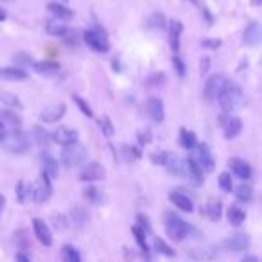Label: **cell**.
<instances>
[{
  "instance_id": "cb8c5ba5",
  "label": "cell",
  "mask_w": 262,
  "mask_h": 262,
  "mask_svg": "<svg viewBox=\"0 0 262 262\" xmlns=\"http://www.w3.org/2000/svg\"><path fill=\"white\" fill-rule=\"evenodd\" d=\"M169 198H171L172 205H176V207H178L180 210H183V212H192L194 205H192V201H190L189 196H185V194H182V192H172Z\"/></svg>"
},
{
  "instance_id": "603a6c76",
  "label": "cell",
  "mask_w": 262,
  "mask_h": 262,
  "mask_svg": "<svg viewBox=\"0 0 262 262\" xmlns=\"http://www.w3.org/2000/svg\"><path fill=\"white\" fill-rule=\"evenodd\" d=\"M0 77L9 81H24L27 79V72L18 67H8V69H0Z\"/></svg>"
},
{
  "instance_id": "83f0119b",
  "label": "cell",
  "mask_w": 262,
  "mask_h": 262,
  "mask_svg": "<svg viewBox=\"0 0 262 262\" xmlns=\"http://www.w3.org/2000/svg\"><path fill=\"white\" fill-rule=\"evenodd\" d=\"M180 144H182L185 149H194L196 147V135L189 129H182L180 131Z\"/></svg>"
},
{
  "instance_id": "277c9868",
  "label": "cell",
  "mask_w": 262,
  "mask_h": 262,
  "mask_svg": "<svg viewBox=\"0 0 262 262\" xmlns=\"http://www.w3.org/2000/svg\"><path fill=\"white\" fill-rule=\"evenodd\" d=\"M2 146L6 151L13 155H20L29 147V139L24 135L22 131H15V133H6L4 140H2Z\"/></svg>"
},
{
  "instance_id": "5bb4252c",
  "label": "cell",
  "mask_w": 262,
  "mask_h": 262,
  "mask_svg": "<svg viewBox=\"0 0 262 262\" xmlns=\"http://www.w3.org/2000/svg\"><path fill=\"white\" fill-rule=\"evenodd\" d=\"M183 176H187V180L190 183H194V185H200L203 182V172L198 169V165L192 162V158L183 160Z\"/></svg>"
},
{
  "instance_id": "6da1fadb",
  "label": "cell",
  "mask_w": 262,
  "mask_h": 262,
  "mask_svg": "<svg viewBox=\"0 0 262 262\" xmlns=\"http://www.w3.org/2000/svg\"><path fill=\"white\" fill-rule=\"evenodd\" d=\"M219 104L226 113H233L241 104H243V90L239 84L232 83V81H225L217 94Z\"/></svg>"
},
{
  "instance_id": "681fc988",
  "label": "cell",
  "mask_w": 262,
  "mask_h": 262,
  "mask_svg": "<svg viewBox=\"0 0 262 262\" xmlns=\"http://www.w3.org/2000/svg\"><path fill=\"white\" fill-rule=\"evenodd\" d=\"M139 139H140V142H142V144H147L151 140V133H149V131H140Z\"/></svg>"
},
{
  "instance_id": "7c38bea8",
  "label": "cell",
  "mask_w": 262,
  "mask_h": 262,
  "mask_svg": "<svg viewBox=\"0 0 262 262\" xmlns=\"http://www.w3.org/2000/svg\"><path fill=\"white\" fill-rule=\"evenodd\" d=\"M33 228H34V235H36V239L40 241L43 246H51L52 244V233H51V230H49L47 223L41 221V219H34Z\"/></svg>"
},
{
  "instance_id": "ac0fdd59",
  "label": "cell",
  "mask_w": 262,
  "mask_h": 262,
  "mask_svg": "<svg viewBox=\"0 0 262 262\" xmlns=\"http://www.w3.org/2000/svg\"><path fill=\"white\" fill-rule=\"evenodd\" d=\"M147 113L155 122H162L164 120V102L158 97H151L147 101Z\"/></svg>"
},
{
  "instance_id": "8fae6325",
  "label": "cell",
  "mask_w": 262,
  "mask_h": 262,
  "mask_svg": "<svg viewBox=\"0 0 262 262\" xmlns=\"http://www.w3.org/2000/svg\"><path fill=\"white\" fill-rule=\"evenodd\" d=\"M79 178L83 180V182H99V180L104 178V167H102L101 164H97V162H92V164H88L86 167L81 171Z\"/></svg>"
},
{
  "instance_id": "4fadbf2b",
  "label": "cell",
  "mask_w": 262,
  "mask_h": 262,
  "mask_svg": "<svg viewBox=\"0 0 262 262\" xmlns=\"http://www.w3.org/2000/svg\"><path fill=\"white\" fill-rule=\"evenodd\" d=\"M250 246V237L246 233H235L225 241V248L228 251H244Z\"/></svg>"
},
{
  "instance_id": "d590c367",
  "label": "cell",
  "mask_w": 262,
  "mask_h": 262,
  "mask_svg": "<svg viewBox=\"0 0 262 262\" xmlns=\"http://www.w3.org/2000/svg\"><path fill=\"white\" fill-rule=\"evenodd\" d=\"M47 33L49 34H54V36H63L67 33V27L59 22H47Z\"/></svg>"
},
{
  "instance_id": "8992f818",
  "label": "cell",
  "mask_w": 262,
  "mask_h": 262,
  "mask_svg": "<svg viewBox=\"0 0 262 262\" xmlns=\"http://www.w3.org/2000/svg\"><path fill=\"white\" fill-rule=\"evenodd\" d=\"M31 194H33V198H34L36 203H45L52 194L51 178H47V176L41 172L40 178H38L36 183H34V187H31Z\"/></svg>"
},
{
  "instance_id": "f5cc1de1",
  "label": "cell",
  "mask_w": 262,
  "mask_h": 262,
  "mask_svg": "<svg viewBox=\"0 0 262 262\" xmlns=\"http://www.w3.org/2000/svg\"><path fill=\"white\" fill-rule=\"evenodd\" d=\"M208 63H210L208 61V58H205L203 61H201V70H203V72H207L208 70Z\"/></svg>"
},
{
  "instance_id": "4316f807",
  "label": "cell",
  "mask_w": 262,
  "mask_h": 262,
  "mask_svg": "<svg viewBox=\"0 0 262 262\" xmlns=\"http://www.w3.org/2000/svg\"><path fill=\"white\" fill-rule=\"evenodd\" d=\"M34 70L38 74H43V76H54L59 70V65L54 61H38L34 63Z\"/></svg>"
},
{
  "instance_id": "816d5d0a",
  "label": "cell",
  "mask_w": 262,
  "mask_h": 262,
  "mask_svg": "<svg viewBox=\"0 0 262 262\" xmlns=\"http://www.w3.org/2000/svg\"><path fill=\"white\" fill-rule=\"evenodd\" d=\"M241 262H260V260H258L257 255H246V257H244Z\"/></svg>"
},
{
  "instance_id": "e0dca14e",
  "label": "cell",
  "mask_w": 262,
  "mask_h": 262,
  "mask_svg": "<svg viewBox=\"0 0 262 262\" xmlns=\"http://www.w3.org/2000/svg\"><path fill=\"white\" fill-rule=\"evenodd\" d=\"M183 33V24L180 20H172L169 27V45L174 52L180 51V36Z\"/></svg>"
},
{
  "instance_id": "5b68a950",
  "label": "cell",
  "mask_w": 262,
  "mask_h": 262,
  "mask_svg": "<svg viewBox=\"0 0 262 262\" xmlns=\"http://www.w3.org/2000/svg\"><path fill=\"white\" fill-rule=\"evenodd\" d=\"M196 153H194L192 157V162L198 165V169H200L201 172H212L215 167V162H214V157H212L210 149H208V146H205V144H196Z\"/></svg>"
},
{
  "instance_id": "d6986e66",
  "label": "cell",
  "mask_w": 262,
  "mask_h": 262,
  "mask_svg": "<svg viewBox=\"0 0 262 262\" xmlns=\"http://www.w3.org/2000/svg\"><path fill=\"white\" fill-rule=\"evenodd\" d=\"M241 129H243V120H241L239 117H230L225 124V137L228 140L235 139L241 133Z\"/></svg>"
},
{
  "instance_id": "8d00e7d4",
  "label": "cell",
  "mask_w": 262,
  "mask_h": 262,
  "mask_svg": "<svg viewBox=\"0 0 262 262\" xmlns=\"http://www.w3.org/2000/svg\"><path fill=\"white\" fill-rule=\"evenodd\" d=\"M133 233H135V237H137V243H139V246H140V250L144 251V253H147V243H146V232L144 230H140L139 226H133Z\"/></svg>"
},
{
  "instance_id": "52a82bcc",
  "label": "cell",
  "mask_w": 262,
  "mask_h": 262,
  "mask_svg": "<svg viewBox=\"0 0 262 262\" xmlns=\"http://www.w3.org/2000/svg\"><path fill=\"white\" fill-rule=\"evenodd\" d=\"M84 41L90 49H94L95 52H106L110 49L108 38L101 29H90L84 33Z\"/></svg>"
},
{
  "instance_id": "3957f363",
  "label": "cell",
  "mask_w": 262,
  "mask_h": 262,
  "mask_svg": "<svg viewBox=\"0 0 262 262\" xmlns=\"http://www.w3.org/2000/svg\"><path fill=\"white\" fill-rule=\"evenodd\" d=\"M165 230H167V235L171 237L172 241L180 243L183 241L190 232V226L183 221L182 217H178L176 214H167V219H165Z\"/></svg>"
},
{
  "instance_id": "30bf717a",
  "label": "cell",
  "mask_w": 262,
  "mask_h": 262,
  "mask_svg": "<svg viewBox=\"0 0 262 262\" xmlns=\"http://www.w3.org/2000/svg\"><path fill=\"white\" fill-rule=\"evenodd\" d=\"M52 140L59 146H70V144L77 142V131L70 129V127H58V129L52 133Z\"/></svg>"
},
{
  "instance_id": "ffe728a7",
  "label": "cell",
  "mask_w": 262,
  "mask_h": 262,
  "mask_svg": "<svg viewBox=\"0 0 262 262\" xmlns=\"http://www.w3.org/2000/svg\"><path fill=\"white\" fill-rule=\"evenodd\" d=\"M41 165H43V174L47 176V178H56V176H58L59 165L54 157H51V155H41Z\"/></svg>"
},
{
  "instance_id": "836d02e7",
  "label": "cell",
  "mask_w": 262,
  "mask_h": 262,
  "mask_svg": "<svg viewBox=\"0 0 262 262\" xmlns=\"http://www.w3.org/2000/svg\"><path fill=\"white\" fill-rule=\"evenodd\" d=\"M155 250L158 251V253H162V255H165V257H174L176 255V251L172 250L171 246H169L167 243H164L162 239H155Z\"/></svg>"
},
{
  "instance_id": "9f6ffc18",
  "label": "cell",
  "mask_w": 262,
  "mask_h": 262,
  "mask_svg": "<svg viewBox=\"0 0 262 262\" xmlns=\"http://www.w3.org/2000/svg\"><path fill=\"white\" fill-rule=\"evenodd\" d=\"M260 2H262V0H251V4H253V6H258Z\"/></svg>"
},
{
  "instance_id": "4dcf8cb0",
  "label": "cell",
  "mask_w": 262,
  "mask_h": 262,
  "mask_svg": "<svg viewBox=\"0 0 262 262\" xmlns=\"http://www.w3.org/2000/svg\"><path fill=\"white\" fill-rule=\"evenodd\" d=\"M146 26H147V29H155V31L164 29V26H165L164 15H162V13H153V15L146 20Z\"/></svg>"
},
{
  "instance_id": "d6a6232c",
  "label": "cell",
  "mask_w": 262,
  "mask_h": 262,
  "mask_svg": "<svg viewBox=\"0 0 262 262\" xmlns=\"http://www.w3.org/2000/svg\"><path fill=\"white\" fill-rule=\"evenodd\" d=\"M235 196H237V200H241V201H250L251 198H253V189H251L248 183H241L235 189Z\"/></svg>"
},
{
  "instance_id": "ba28073f",
  "label": "cell",
  "mask_w": 262,
  "mask_h": 262,
  "mask_svg": "<svg viewBox=\"0 0 262 262\" xmlns=\"http://www.w3.org/2000/svg\"><path fill=\"white\" fill-rule=\"evenodd\" d=\"M223 83H225V77L219 76V74H214V76H210L207 79V83H205V88H203V95L207 101H214L215 97H217L219 90H221Z\"/></svg>"
},
{
  "instance_id": "f6af8a7d",
  "label": "cell",
  "mask_w": 262,
  "mask_h": 262,
  "mask_svg": "<svg viewBox=\"0 0 262 262\" xmlns=\"http://www.w3.org/2000/svg\"><path fill=\"white\" fill-rule=\"evenodd\" d=\"M162 81H164V76H162V74H158V76H155V77H151V79H147L146 84H149V86H158V83H162Z\"/></svg>"
},
{
  "instance_id": "7dc6e473",
  "label": "cell",
  "mask_w": 262,
  "mask_h": 262,
  "mask_svg": "<svg viewBox=\"0 0 262 262\" xmlns=\"http://www.w3.org/2000/svg\"><path fill=\"white\" fill-rule=\"evenodd\" d=\"M203 47H208V49H217L219 45H221V41L219 40H203Z\"/></svg>"
},
{
  "instance_id": "680465c9",
  "label": "cell",
  "mask_w": 262,
  "mask_h": 262,
  "mask_svg": "<svg viewBox=\"0 0 262 262\" xmlns=\"http://www.w3.org/2000/svg\"><path fill=\"white\" fill-rule=\"evenodd\" d=\"M189 2H192V4H196V2H198V0H189Z\"/></svg>"
},
{
  "instance_id": "1f68e13d",
  "label": "cell",
  "mask_w": 262,
  "mask_h": 262,
  "mask_svg": "<svg viewBox=\"0 0 262 262\" xmlns=\"http://www.w3.org/2000/svg\"><path fill=\"white\" fill-rule=\"evenodd\" d=\"M244 217H246V214H244V210H241L239 207H230V210H228V221L232 223L233 226L243 225Z\"/></svg>"
},
{
  "instance_id": "bcb514c9",
  "label": "cell",
  "mask_w": 262,
  "mask_h": 262,
  "mask_svg": "<svg viewBox=\"0 0 262 262\" xmlns=\"http://www.w3.org/2000/svg\"><path fill=\"white\" fill-rule=\"evenodd\" d=\"M54 225L58 226V228H67V219L63 217V215L59 217V214H56L54 215Z\"/></svg>"
},
{
  "instance_id": "44dd1931",
  "label": "cell",
  "mask_w": 262,
  "mask_h": 262,
  "mask_svg": "<svg viewBox=\"0 0 262 262\" xmlns=\"http://www.w3.org/2000/svg\"><path fill=\"white\" fill-rule=\"evenodd\" d=\"M203 212L207 214V217L210 219V221H219V219H221V214H223L221 201H219V200H210L203 207Z\"/></svg>"
},
{
  "instance_id": "2e32d148",
  "label": "cell",
  "mask_w": 262,
  "mask_h": 262,
  "mask_svg": "<svg viewBox=\"0 0 262 262\" xmlns=\"http://www.w3.org/2000/svg\"><path fill=\"white\" fill-rule=\"evenodd\" d=\"M0 124L4 126L6 133H15V131H20V119L16 113L13 112H0Z\"/></svg>"
},
{
  "instance_id": "f907efd6",
  "label": "cell",
  "mask_w": 262,
  "mask_h": 262,
  "mask_svg": "<svg viewBox=\"0 0 262 262\" xmlns=\"http://www.w3.org/2000/svg\"><path fill=\"white\" fill-rule=\"evenodd\" d=\"M16 262H31V258H29V255H27V253L20 251V253L16 255Z\"/></svg>"
},
{
  "instance_id": "ab89813d",
  "label": "cell",
  "mask_w": 262,
  "mask_h": 262,
  "mask_svg": "<svg viewBox=\"0 0 262 262\" xmlns=\"http://www.w3.org/2000/svg\"><path fill=\"white\" fill-rule=\"evenodd\" d=\"M101 129H102V133H104L106 137L113 135V124H112V120H110L108 117H102V119H101Z\"/></svg>"
},
{
  "instance_id": "f546056e",
  "label": "cell",
  "mask_w": 262,
  "mask_h": 262,
  "mask_svg": "<svg viewBox=\"0 0 262 262\" xmlns=\"http://www.w3.org/2000/svg\"><path fill=\"white\" fill-rule=\"evenodd\" d=\"M189 257H192L194 260H210L214 258V250H208V248H194L189 251Z\"/></svg>"
},
{
  "instance_id": "f35d334b",
  "label": "cell",
  "mask_w": 262,
  "mask_h": 262,
  "mask_svg": "<svg viewBox=\"0 0 262 262\" xmlns=\"http://www.w3.org/2000/svg\"><path fill=\"white\" fill-rule=\"evenodd\" d=\"M217 183H219V187L225 190V192H230V190L233 189V187H232V178H230L228 172H223V174H219Z\"/></svg>"
},
{
  "instance_id": "d4e9b609",
  "label": "cell",
  "mask_w": 262,
  "mask_h": 262,
  "mask_svg": "<svg viewBox=\"0 0 262 262\" xmlns=\"http://www.w3.org/2000/svg\"><path fill=\"white\" fill-rule=\"evenodd\" d=\"M165 167H167L169 174L172 176H183V160H180L178 157L169 153L167 162H165Z\"/></svg>"
},
{
  "instance_id": "ee69618b",
  "label": "cell",
  "mask_w": 262,
  "mask_h": 262,
  "mask_svg": "<svg viewBox=\"0 0 262 262\" xmlns=\"http://www.w3.org/2000/svg\"><path fill=\"white\" fill-rule=\"evenodd\" d=\"M167 157H169L167 151H162V153H155L153 155V162H155V164L165 165V162H167Z\"/></svg>"
},
{
  "instance_id": "db71d44e",
  "label": "cell",
  "mask_w": 262,
  "mask_h": 262,
  "mask_svg": "<svg viewBox=\"0 0 262 262\" xmlns=\"http://www.w3.org/2000/svg\"><path fill=\"white\" fill-rule=\"evenodd\" d=\"M4 137H6V129H4V126H2V124H0V142H2V140H4Z\"/></svg>"
},
{
  "instance_id": "f1b7e54d",
  "label": "cell",
  "mask_w": 262,
  "mask_h": 262,
  "mask_svg": "<svg viewBox=\"0 0 262 262\" xmlns=\"http://www.w3.org/2000/svg\"><path fill=\"white\" fill-rule=\"evenodd\" d=\"M61 258H63V262H81L79 251H77L74 246H70V244H67V246L61 248Z\"/></svg>"
},
{
  "instance_id": "11a10c76",
  "label": "cell",
  "mask_w": 262,
  "mask_h": 262,
  "mask_svg": "<svg viewBox=\"0 0 262 262\" xmlns=\"http://www.w3.org/2000/svg\"><path fill=\"white\" fill-rule=\"evenodd\" d=\"M2 20H6V13H4V9H0V22Z\"/></svg>"
},
{
  "instance_id": "6f0895ef",
  "label": "cell",
  "mask_w": 262,
  "mask_h": 262,
  "mask_svg": "<svg viewBox=\"0 0 262 262\" xmlns=\"http://www.w3.org/2000/svg\"><path fill=\"white\" fill-rule=\"evenodd\" d=\"M2 207H4V198L0 196V210H2Z\"/></svg>"
},
{
  "instance_id": "e575fe53",
  "label": "cell",
  "mask_w": 262,
  "mask_h": 262,
  "mask_svg": "<svg viewBox=\"0 0 262 262\" xmlns=\"http://www.w3.org/2000/svg\"><path fill=\"white\" fill-rule=\"evenodd\" d=\"M27 196H33L31 194V187L26 185L24 182H18V185H16V198H18L20 203H26Z\"/></svg>"
},
{
  "instance_id": "9c48e42d",
  "label": "cell",
  "mask_w": 262,
  "mask_h": 262,
  "mask_svg": "<svg viewBox=\"0 0 262 262\" xmlns=\"http://www.w3.org/2000/svg\"><path fill=\"white\" fill-rule=\"evenodd\" d=\"M67 112V106L63 104H52V106H47V108L41 110V115L40 119L43 120L45 124H52V122H58Z\"/></svg>"
},
{
  "instance_id": "60d3db41",
  "label": "cell",
  "mask_w": 262,
  "mask_h": 262,
  "mask_svg": "<svg viewBox=\"0 0 262 262\" xmlns=\"http://www.w3.org/2000/svg\"><path fill=\"white\" fill-rule=\"evenodd\" d=\"M74 101H76V104L79 106V108H81V112H83L86 117H92V115H94V113H92V108L86 104V102H84V99H81L79 95H74Z\"/></svg>"
},
{
  "instance_id": "b9f144b4",
  "label": "cell",
  "mask_w": 262,
  "mask_h": 262,
  "mask_svg": "<svg viewBox=\"0 0 262 262\" xmlns=\"http://www.w3.org/2000/svg\"><path fill=\"white\" fill-rule=\"evenodd\" d=\"M15 63L18 65V69H24V65H29L31 63V58H27V54H16L15 56Z\"/></svg>"
},
{
  "instance_id": "7402d4cb",
  "label": "cell",
  "mask_w": 262,
  "mask_h": 262,
  "mask_svg": "<svg viewBox=\"0 0 262 262\" xmlns=\"http://www.w3.org/2000/svg\"><path fill=\"white\" fill-rule=\"evenodd\" d=\"M258 41H260V26L257 22H251L244 31V43L257 45Z\"/></svg>"
},
{
  "instance_id": "74e56055",
  "label": "cell",
  "mask_w": 262,
  "mask_h": 262,
  "mask_svg": "<svg viewBox=\"0 0 262 262\" xmlns=\"http://www.w3.org/2000/svg\"><path fill=\"white\" fill-rule=\"evenodd\" d=\"M84 196H86L88 200L92 201V203H99V201L102 200L101 190L95 189V187H86V189H84Z\"/></svg>"
},
{
  "instance_id": "9a60e30c",
  "label": "cell",
  "mask_w": 262,
  "mask_h": 262,
  "mask_svg": "<svg viewBox=\"0 0 262 262\" xmlns=\"http://www.w3.org/2000/svg\"><path fill=\"white\" fill-rule=\"evenodd\" d=\"M230 164V169L233 171V174L241 180H250L251 178V165L248 162L241 160V158H232L228 162Z\"/></svg>"
},
{
  "instance_id": "c3c4849f",
  "label": "cell",
  "mask_w": 262,
  "mask_h": 262,
  "mask_svg": "<svg viewBox=\"0 0 262 262\" xmlns=\"http://www.w3.org/2000/svg\"><path fill=\"white\" fill-rule=\"evenodd\" d=\"M15 95H11V94H4V101L8 102V104H11V106H20V102L18 101H15Z\"/></svg>"
},
{
  "instance_id": "484cf974",
  "label": "cell",
  "mask_w": 262,
  "mask_h": 262,
  "mask_svg": "<svg viewBox=\"0 0 262 262\" xmlns=\"http://www.w3.org/2000/svg\"><path fill=\"white\" fill-rule=\"evenodd\" d=\"M47 8H49V11H51L52 15H54L56 18H59V20H72L74 18V13L70 11L69 8L61 6V4H56V2H52V4H49Z\"/></svg>"
},
{
  "instance_id": "91938a15",
  "label": "cell",
  "mask_w": 262,
  "mask_h": 262,
  "mask_svg": "<svg viewBox=\"0 0 262 262\" xmlns=\"http://www.w3.org/2000/svg\"><path fill=\"white\" fill-rule=\"evenodd\" d=\"M4 2H11V0H4Z\"/></svg>"
},
{
  "instance_id": "7bdbcfd3",
  "label": "cell",
  "mask_w": 262,
  "mask_h": 262,
  "mask_svg": "<svg viewBox=\"0 0 262 262\" xmlns=\"http://www.w3.org/2000/svg\"><path fill=\"white\" fill-rule=\"evenodd\" d=\"M172 65H174V69L178 70L180 76H182V77L185 76V65H183V61L178 58V56H174V58H172Z\"/></svg>"
},
{
  "instance_id": "94428289",
  "label": "cell",
  "mask_w": 262,
  "mask_h": 262,
  "mask_svg": "<svg viewBox=\"0 0 262 262\" xmlns=\"http://www.w3.org/2000/svg\"><path fill=\"white\" fill-rule=\"evenodd\" d=\"M63 2H67V0H63Z\"/></svg>"
},
{
  "instance_id": "7a4b0ae2",
  "label": "cell",
  "mask_w": 262,
  "mask_h": 262,
  "mask_svg": "<svg viewBox=\"0 0 262 262\" xmlns=\"http://www.w3.org/2000/svg\"><path fill=\"white\" fill-rule=\"evenodd\" d=\"M86 160V149L79 142H74L70 146H65L61 151V162L65 167L76 169Z\"/></svg>"
}]
</instances>
